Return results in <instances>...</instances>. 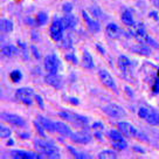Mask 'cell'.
<instances>
[{
    "mask_svg": "<svg viewBox=\"0 0 159 159\" xmlns=\"http://www.w3.org/2000/svg\"><path fill=\"white\" fill-rule=\"evenodd\" d=\"M34 145L40 153L48 157V158H61L59 148L53 143H50V142L36 139L34 142Z\"/></svg>",
    "mask_w": 159,
    "mask_h": 159,
    "instance_id": "cell-1",
    "label": "cell"
},
{
    "mask_svg": "<svg viewBox=\"0 0 159 159\" xmlns=\"http://www.w3.org/2000/svg\"><path fill=\"white\" fill-rule=\"evenodd\" d=\"M59 116L61 118L66 119L67 122H70L75 125H79V126H84L89 123V118L85 117V116H82L80 114H75V112H71V111H68V110H63V111H60Z\"/></svg>",
    "mask_w": 159,
    "mask_h": 159,
    "instance_id": "cell-2",
    "label": "cell"
},
{
    "mask_svg": "<svg viewBox=\"0 0 159 159\" xmlns=\"http://www.w3.org/2000/svg\"><path fill=\"white\" fill-rule=\"evenodd\" d=\"M63 30H65V25L63 21L60 18H54L52 25L49 28V35L52 40L55 42H59L63 39Z\"/></svg>",
    "mask_w": 159,
    "mask_h": 159,
    "instance_id": "cell-3",
    "label": "cell"
},
{
    "mask_svg": "<svg viewBox=\"0 0 159 159\" xmlns=\"http://www.w3.org/2000/svg\"><path fill=\"white\" fill-rule=\"evenodd\" d=\"M98 79L101 81V83L104 85L107 89L111 90L114 93H118V88L116 84V81L112 77V75L110 74L108 70L105 69H99L98 71Z\"/></svg>",
    "mask_w": 159,
    "mask_h": 159,
    "instance_id": "cell-4",
    "label": "cell"
},
{
    "mask_svg": "<svg viewBox=\"0 0 159 159\" xmlns=\"http://www.w3.org/2000/svg\"><path fill=\"white\" fill-rule=\"evenodd\" d=\"M33 96H34V90L32 88H19L15 90V98L20 103L27 107L33 104Z\"/></svg>",
    "mask_w": 159,
    "mask_h": 159,
    "instance_id": "cell-5",
    "label": "cell"
},
{
    "mask_svg": "<svg viewBox=\"0 0 159 159\" xmlns=\"http://www.w3.org/2000/svg\"><path fill=\"white\" fill-rule=\"evenodd\" d=\"M102 110L105 115H108L111 118H122L126 116V111L124 110V108L116 103H108L102 108Z\"/></svg>",
    "mask_w": 159,
    "mask_h": 159,
    "instance_id": "cell-6",
    "label": "cell"
},
{
    "mask_svg": "<svg viewBox=\"0 0 159 159\" xmlns=\"http://www.w3.org/2000/svg\"><path fill=\"white\" fill-rule=\"evenodd\" d=\"M0 118L2 122H6L11 125H14V126H18V128H22L26 125L25 119L22 118L21 116L15 114H10V112H1L0 115Z\"/></svg>",
    "mask_w": 159,
    "mask_h": 159,
    "instance_id": "cell-7",
    "label": "cell"
},
{
    "mask_svg": "<svg viewBox=\"0 0 159 159\" xmlns=\"http://www.w3.org/2000/svg\"><path fill=\"white\" fill-rule=\"evenodd\" d=\"M117 128L124 134V137H128V138H137V134L139 132L138 130L136 129V126L129 122H119L117 123Z\"/></svg>",
    "mask_w": 159,
    "mask_h": 159,
    "instance_id": "cell-8",
    "label": "cell"
},
{
    "mask_svg": "<svg viewBox=\"0 0 159 159\" xmlns=\"http://www.w3.org/2000/svg\"><path fill=\"white\" fill-rule=\"evenodd\" d=\"M45 68L48 73L56 74L60 69V60L55 54H49L45 57Z\"/></svg>",
    "mask_w": 159,
    "mask_h": 159,
    "instance_id": "cell-9",
    "label": "cell"
},
{
    "mask_svg": "<svg viewBox=\"0 0 159 159\" xmlns=\"http://www.w3.org/2000/svg\"><path fill=\"white\" fill-rule=\"evenodd\" d=\"M70 139H71V142H74L76 144H88L91 142L93 137L87 130H82V131L73 132L70 134Z\"/></svg>",
    "mask_w": 159,
    "mask_h": 159,
    "instance_id": "cell-10",
    "label": "cell"
},
{
    "mask_svg": "<svg viewBox=\"0 0 159 159\" xmlns=\"http://www.w3.org/2000/svg\"><path fill=\"white\" fill-rule=\"evenodd\" d=\"M45 82L48 85L53 87L54 89H61L62 85H63V81H62V77L56 74H53V73H48V74L45 76Z\"/></svg>",
    "mask_w": 159,
    "mask_h": 159,
    "instance_id": "cell-11",
    "label": "cell"
},
{
    "mask_svg": "<svg viewBox=\"0 0 159 159\" xmlns=\"http://www.w3.org/2000/svg\"><path fill=\"white\" fill-rule=\"evenodd\" d=\"M82 16H83V20L85 21V25L88 27V30L91 33H98L101 30V25H99L98 21L94 18H91L85 11H82Z\"/></svg>",
    "mask_w": 159,
    "mask_h": 159,
    "instance_id": "cell-12",
    "label": "cell"
},
{
    "mask_svg": "<svg viewBox=\"0 0 159 159\" xmlns=\"http://www.w3.org/2000/svg\"><path fill=\"white\" fill-rule=\"evenodd\" d=\"M12 158L14 159H39L41 156L36 152H32V151H25V150H14L11 152Z\"/></svg>",
    "mask_w": 159,
    "mask_h": 159,
    "instance_id": "cell-13",
    "label": "cell"
},
{
    "mask_svg": "<svg viewBox=\"0 0 159 159\" xmlns=\"http://www.w3.org/2000/svg\"><path fill=\"white\" fill-rule=\"evenodd\" d=\"M105 33L108 34L109 38H112V39H116V38H119L122 35V30L118 27L117 24L115 22H111V24H108L107 27H105Z\"/></svg>",
    "mask_w": 159,
    "mask_h": 159,
    "instance_id": "cell-14",
    "label": "cell"
},
{
    "mask_svg": "<svg viewBox=\"0 0 159 159\" xmlns=\"http://www.w3.org/2000/svg\"><path fill=\"white\" fill-rule=\"evenodd\" d=\"M62 21H63V25H65V30H73L76 27V24H77L76 16L73 15L71 13L65 14V16L62 18Z\"/></svg>",
    "mask_w": 159,
    "mask_h": 159,
    "instance_id": "cell-15",
    "label": "cell"
},
{
    "mask_svg": "<svg viewBox=\"0 0 159 159\" xmlns=\"http://www.w3.org/2000/svg\"><path fill=\"white\" fill-rule=\"evenodd\" d=\"M36 118H38V120L40 122V124L43 126V129H45L46 131H48V132H56V131H55V122H53V120H50V119H48V118H46L43 116H38Z\"/></svg>",
    "mask_w": 159,
    "mask_h": 159,
    "instance_id": "cell-16",
    "label": "cell"
},
{
    "mask_svg": "<svg viewBox=\"0 0 159 159\" xmlns=\"http://www.w3.org/2000/svg\"><path fill=\"white\" fill-rule=\"evenodd\" d=\"M55 131L62 136H66V137H70V134H73L69 126L65 124L63 122H55Z\"/></svg>",
    "mask_w": 159,
    "mask_h": 159,
    "instance_id": "cell-17",
    "label": "cell"
},
{
    "mask_svg": "<svg viewBox=\"0 0 159 159\" xmlns=\"http://www.w3.org/2000/svg\"><path fill=\"white\" fill-rule=\"evenodd\" d=\"M117 66H118L120 71L126 73L128 69L130 68V66H131V61L125 55H120V56H118V60H117Z\"/></svg>",
    "mask_w": 159,
    "mask_h": 159,
    "instance_id": "cell-18",
    "label": "cell"
},
{
    "mask_svg": "<svg viewBox=\"0 0 159 159\" xmlns=\"http://www.w3.org/2000/svg\"><path fill=\"white\" fill-rule=\"evenodd\" d=\"M120 20H122V22L126 26H130V27L134 26V14H132V12H131L130 10L123 11V13H122V15H120Z\"/></svg>",
    "mask_w": 159,
    "mask_h": 159,
    "instance_id": "cell-19",
    "label": "cell"
},
{
    "mask_svg": "<svg viewBox=\"0 0 159 159\" xmlns=\"http://www.w3.org/2000/svg\"><path fill=\"white\" fill-rule=\"evenodd\" d=\"M20 50H18V48L13 45H6L1 48V54L6 56V57H14L19 54Z\"/></svg>",
    "mask_w": 159,
    "mask_h": 159,
    "instance_id": "cell-20",
    "label": "cell"
},
{
    "mask_svg": "<svg viewBox=\"0 0 159 159\" xmlns=\"http://www.w3.org/2000/svg\"><path fill=\"white\" fill-rule=\"evenodd\" d=\"M82 66L87 69H93L94 68V59L88 50H85L82 55Z\"/></svg>",
    "mask_w": 159,
    "mask_h": 159,
    "instance_id": "cell-21",
    "label": "cell"
},
{
    "mask_svg": "<svg viewBox=\"0 0 159 159\" xmlns=\"http://www.w3.org/2000/svg\"><path fill=\"white\" fill-rule=\"evenodd\" d=\"M132 50H134L136 54L142 55V56H150L151 55V48L146 45H140L139 43V45L134 46V48H132Z\"/></svg>",
    "mask_w": 159,
    "mask_h": 159,
    "instance_id": "cell-22",
    "label": "cell"
},
{
    "mask_svg": "<svg viewBox=\"0 0 159 159\" xmlns=\"http://www.w3.org/2000/svg\"><path fill=\"white\" fill-rule=\"evenodd\" d=\"M14 28V25H13V21L8 19H1L0 20V30L4 33H10L12 32Z\"/></svg>",
    "mask_w": 159,
    "mask_h": 159,
    "instance_id": "cell-23",
    "label": "cell"
},
{
    "mask_svg": "<svg viewBox=\"0 0 159 159\" xmlns=\"http://www.w3.org/2000/svg\"><path fill=\"white\" fill-rule=\"evenodd\" d=\"M145 122L153 126H159V111H151Z\"/></svg>",
    "mask_w": 159,
    "mask_h": 159,
    "instance_id": "cell-24",
    "label": "cell"
},
{
    "mask_svg": "<svg viewBox=\"0 0 159 159\" xmlns=\"http://www.w3.org/2000/svg\"><path fill=\"white\" fill-rule=\"evenodd\" d=\"M97 158L99 159H116L117 158V153L112 151V150H104V151H101L97 154Z\"/></svg>",
    "mask_w": 159,
    "mask_h": 159,
    "instance_id": "cell-25",
    "label": "cell"
},
{
    "mask_svg": "<svg viewBox=\"0 0 159 159\" xmlns=\"http://www.w3.org/2000/svg\"><path fill=\"white\" fill-rule=\"evenodd\" d=\"M111 144L114 146V149L118 150V151H124L128 149V143L125 139H119V140H114L111 142Z\"/></svg>",
    "mask_w": 159,
    "mask_h": 159,
    "instance_id": "cell-26",
    "label": "cell"
},
{
    "mask_svg": "<svg viewBox=\"0 0 159 159\" xmlns=\"http://www.w3.org/2000/svg\"><path fill=\"white\" fill-rule=\"evenodd\" d=\"M67 149H68V151H69L70 153L73 154V157H75V158H79V159H87V158H90L88 154L83 153V152H81V151H79V150L74 149L73 146H67Z\"/></svg>",
    "mask_w": 159,
    "mask_h": 159,
    "instance_id": "cell-27",
    "label": "cell"
},
{
    "mask_svg": "<svg viewBox=\"0 0 159 159\" xmlns=\"http://www.w3.org/2000/svg\"><path fill=\"white\" fill-rule=\"evenodd\" d=\"M123 136H124V134H122L119 130H110L109 132H108V137L110 138L111 142H114V140H119V139H124Z\"/></svg>",
    "mask_w": 159,
    "mask_h": 159,
    "instance_id": "cell-28",
    "label": "cell"
},
{
    "mask_svg": "<svg viewBox=\"0 0 159 159\" xmlns=\"http://www.w3.org/2000/svg\"><path fill=\"white\" fill-rule=\"evenodd\" d=\"M10 80L13 82V83H18V82H20V81L22 80V73H21L20 70H18V69L11 71Z\"/></svg>",
    "mask_w": 159,
    "mask_h": 159,
    "instance_id": "cell-29",
    "label": "cell"
},
{
    "mask_svg": "<svg viewBox=\"0 0 159 159\" xmlns=\"http://www.w3.org/2000/svg\"><path fill=\"white\" fill-rule=\"evenodd\" d=\"M47 20H48V15H47V13H45V12H40V13H38V15H36V24L39 26H43L47 22Z\"/></svg>",
    "mask_w": 159,
    "mask_h": 159,
    "instance_id": "cell-30",
    "label": "cell"
},
{
    "mask_svg": "<svg viewBox=\"0 0 159 159\" xmlns=\"http://www.w3.org/2000/svg\"><path fill=\"white\" fill-rule=\"evenodd\" d=\"M12 134V130L10 128H7L5 125H0V137L2 139L10 138Z\"/></svg>",
    "mask_w": 159,
    "mask_h": 159,
    "instance_id": "cell-31",
    "label": "cell"
},
{
    "mask_svg": "<svg viewBox=\"0 0 159 159\" xmlns=\"http://www.w3.org/2000/svg\"><path fill=\"white\" fill-rule=\"evenodd\" d=\"M89 12L91 13V15H94V18H97V19H103V18H104V16H103V12H102L101 8L97 7V6L90 7Z\"/></svg>",
    "mask_w": 159,
    "mask_h": 159,
    "instance_id": "cell-32",
    "label": "cell"
},
{
    "mask_svg": "<svg viewBox=\"0 0 159 159\" xmlns=\"http://www.w3.org/2000/svg\"><path fill=\"white\" fill-rule=\"evenodd\" d=\"M150 112H151V111H150L148 108H145V107H140V108L138 109V117L145 120V119L149 117Z\"/></svg>",
    "mask_w": 159,
    "mask_h": 159,
    "instance_id": "cell-33",
    "label": "cell"
},
{
    "mask_svg": "<svg viewBox=\"0 0 159 159\" xmlns=\"http://www.w3.org/2000/svg\"><path fill=\"white\" fill-rule=\"evenodd\" d=\"M34 126H35V129H36V131L39 132L40 136H41V137H45V131H46V130L43 129V126H42V125L40 124V122L38 120V119L34 122Z\"/></svg>",
    "mask_w": 159,
    "mask_h": 159,
    "instance_id": "cell-34",
    "label": "cell"
},
{
    "mask_svg": "<svg viewBox=\"0 0 159 159\" xmlns=\"http://www.w3.org/2000/svg\"><path fill=\"white\" fill-rule=\"evenodd\" d=\"M65 59L70 62L71 65H77V57L75 56V54H71V53H68V54L65 55Z\"/></svg>",
    "mask_w": 159,
    "mask_h": 159,
    "instance_id": "cell-35",
    "label": "cell"
},
{
    "mask_svg": "<svg viewBox=\"0 0 159 159\" xmlns=\"http://www.w3.org/2000/svg\"><path fill=\"white\" fill-rule=\"evenodd\" d=\"M73 4L71 2H65L63 5H62V11H63V13L65 14H68V13H71V11H73Z\"/></svg>",
    "mask_w": 159,
    "mask_h": 159,
    "instance_id": "cell-36",
    "label": "cell"
},
{
    "mask_svg": "<svg viewBox=\"0 0 159 159\" xmlns=\"http://www.w3.org/2000/svg\"><path fill=\"white\" fill-rule=\"evenodd\" d=\"M34 98H35V101H36L38 105H39L40 109H43L45 105H43V99H42V97H41L40 95H34Z\"/></svg>",
    "mask_w": 159,
    "mask_h": 159,
    "instance_id": "cell-37",
    "label": "cell"
},
{
    "mask_svg": "<svg viewBox=\"0 0 159 159\" xmlns=\"http://www.w3.org/2000/svg\"><path fill=\"white\" fill-rule=\"evenodd\" d=\"M30 50H32V54H33V56H34L36 60H39L40 57H41V55H40V52L36 49V47H35V46H32V47H30Z\"/></svg>",
    "mask_w": 159,
    "mask_h": 159,
    "instance_id": "cell-38",
    "label": "cell"
},
{
    "mask_svg": "<svg viewBox=\"0 0 159 159\" xmlns=\"http://www.w3.org/2000/svg\"><path fill=\"white\" fill-rule=\"evenodd\" d=\"M93 129H94L95 131H103V130H104V125L102 124V123H99V122H97V123H94V124H93Z\"/></svg>",
    "mask_w": 159,
    "mask_h": 159,
    "instance_id": "cell-39",
    "label": "cell"
},
{
    "mask_svg": "<svg viewBox=\"0 0 159 159\" xmlns=\"http://www.w3.org/2000/svg\"><path fill=\"white\" fill-rule=\"evenodd\" d=\"M62 47H63V48H70V47H71V40H70L69 38H66V39L63 40Z\"/></svg>",
    "mask_w": 159,
    "mask_h": 159,
    "instance_id": "cell-40",
    "label": "cell"
},
{
    "mask_svg": "<svg viewBox=\"0 0 159 159\" xmlns=\"http://www.w3.org/2000/svg\"><path fill=\"white\" fill-rule=\"evenodd\" d=\"M149 15H150V18H152V19H154L156 21H158V20H159L158 13H157L156 11H152V12H150Z\"/></svg>",
    "mask_w": 159,
    "mask_h": 159,
    "instance_id": "cell-41",
    "label": "cell"
},
{
    "mask_svg": "<svg viewBox=\"0 0 159 159\" xmlns=\"http://www.w3.org/2000/svg\"><path fill=\"white\" fill-rule=\"evenodd\" d=\"M69 99H70L69 102H70V103H71L73 105H79L80 102H79V99H77V98H74V97H70Z\"/></svg>",
    "mask_w": 159,
    "mask_h": 159,
    "instance_id": "cell-42",
    "label": "cell"
},
{
    "mask_svg": "<svg viewBox=\"0 0 159 159\" xmlns=\"http://www.w3.org/2000/svg\"><path fill=\"white\" fill-rule=\"evenodd\" d=\"M7 145H8V146H10V145H14V142H13L12 139H10V140L7 142Z\"/></svg>",
    "mask_w": 159,
    "mask_h": 159,
    "instance_id": "cell-43",
    "label": "cell"
},
{
    "mask_svg": "<svg viewBox=\"0 0 159 159\" xmlns=\"http://www.w3.org/2000/svg\"><path fill=\"white\" fill-rule=\"evenodd\" d=\"M158 77H159V71H158Z\"/></svg>",
    "mask_w": 159,
    "mask_h": 159,
    "instance_id": "cell-44",
    "label": "cell"
}]
</instances>
